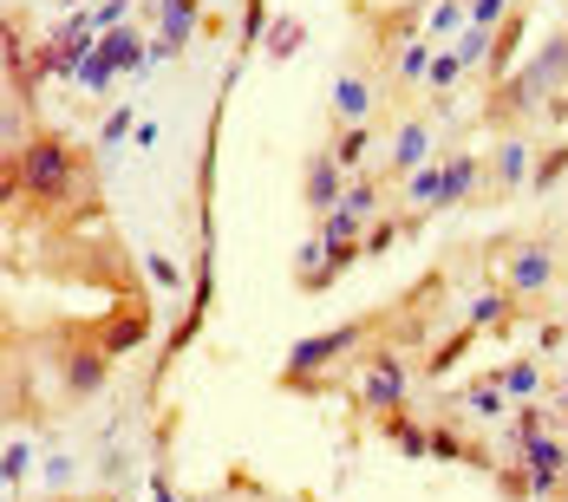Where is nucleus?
Listing matches in <instances>:
<instances>
[{
    "instance_id": "obj_1",
    "label": "nucleus",
    "mask_w": 568,
    "mask_h": 502,
    "mask_svg": "<svg viewBox=\"0 0 568 502\" xmlns=\"http://www.w3.org/2000/svg\"><path fill=\"white\" fill-rule=\"evenodd\" d=\"M13 183L40 203V210H66L78 196V157L66 138H27L20 143V163H13Z\"/></svg>"
},
{
    "instance_id": "obj_2",
    "label": "nucleus",
    "mask_w": 568,
    "mask_h": 502,
    "mask_svg": "<svg viewBox=\"0 0 568 502\" xmlns=\"http://www.w3.org/2000/svg\"><path fill=\"white\" fill-rule=\"evenodd\" d=\"M372 327H379V320H347V327H334V333L301 340V346H294V359H287V372H282V385H287V392H301L314 372H334V359H347L359 340L372 333Z\"/></svg>"
},
{
    "instance_id": "obj_3",
    "label": "nucleus",
    "mask_w": 568,
    "mask_h": 502,
    "mask_svg": "<svg viewBox=\"0 0 568 502\" xmlns=\"http://www.w3.org/2000/svg\"><path fill=\"white\" fill-rule=\"evenodd\" d=\"M359 398H366V412L392 418V412L406 405V359H392V353L366 359V385H359Z\"/></svg>"
},
{
    "instance_id": "obj_4",
    "label": "nucleus",
    "mask_w": 568,
    "mask_h": 502,
    "mask_svg": "<svg viewBox=\"0 0 568 502\" xmlns=\"http://www.w3.org/2000/svg\"><path fill=\"white\" fill-rule=\"evenodd\" d=\"M105 378H112V353L105 346H66L60 353V385H66L72 398H98Z\"/></svg>"
},
{
    "instance_id": "obj_5",
    "label": "nucleus",
    "mask_w": 568,
    "mask_h": 502,
    "mask_svg": "<svg viewBox=\"0 0 568 502\" xmlns=\"http://www.w3.org/2000/svg\"><path fill=\"white\" fill-rule=\"evenodd\" d=\"M301 196H307V215H334L340 203H347V170L334 163V150L307 157V183H301Z\"/></svg>"
},
{
    "instance_id": "obj_6",
    "label": "nucleus",
    "mask_w": 568,
    "mask_h": 502,
    "mask_svg": "<svg viewBox=\"0 0 568 502\" xmlns=\"http://www.w3.org/2000/svg\"><path fill=\"white\" fill-rule=\"evenodd\" d=\"M556 281V255L536 242V248H523V255H509V293L516 300H529V293H543V287Z\"/></svg>"
},
{
    "instance_id": "obj_7",
    "label": "nucleus",
    "mask_w": 568,
    "mask_h": 502,
    "mask_svg": "<svg viewBox=\"0 0 568 502\" xmlns=\"http://www.w3.org/2000/svg\"><path fill=\"white\" fill-rule=\"evenodd\" d=\"M471 190H477V157H451V163H444V177H438V210L464 203Z\"/></svg>"
},
{
    "instance_id": "obj_8",
    "label": "nucleus",
    "mask_w": 568,
    "mask_h": 502,
    "mask_svg": "<svg viewBox=\"0 0 568 502\" xmlns=\"http://www.w3.org/2000/svg\"><path fill=\"white\" fill-rule=\"evenodd\" d=\"M334 111H340L347 125H359V118L372 111V85H366L359 72H340V85H334Z\"/></svg>"
},
{
    "instance_id": "obj_9",
    "label": "nucleus",
    "mask_w": 568,
    "mask_h": 502,
    "mask_svg": "<svg viewBox=\"0 0 568 502\" xmlns=\"http://www.w3.org/2000/svg\"><path fill=\"white\" fill-rule=\"evenodd\" d=\"M144 333H150V313H118V320H112V327H105V340H98V346H105V353L118 359V353H132V346H138Z\"/></svg>"
},
{
    "instance_id": "obj_10",
    "label": "nucleus",
    "mask_w": 568,
    "mask_h": 502,
    "mask_svg": "<svg viewBox=\"0 0 568 502\" xmlns=\"http://www.w3.org/2000/svg\"><path fill=\"white\" fill-rule=\"evenodd\" d=\"M425 150H431V131L412 118V125L399 131V143H392V170H425Z\"/></svg>"
},
{
    "instance_id": "obj_11",
    "label": "nucleus",
    "mask_w": 568,
    "mask_h": 502,
    "mask_svg": "<svg viewBox=\"0 0 568 502\" xmlns=\"http://www.w3.org/2000/svg\"><path fill=\"white\" fill-rule=\"evenodd\" d=\"M197 7H203V0H164V40H170V46H183V40H190Z\"/></svg>"
},
{
    "instance_id": "obj_12",
    "label": "nucleus",
    "mask_w": 568,
    "mask_h": 502,
    "mask_svg": "<svg viewBox=\"0 0 568 502\" xmlns=\"http://www.w3.org/2000/svg\"><path fill=\"white\" fill-rule=\"evenodd\" d=\"M366 150H372V131H366V125H347V131L334 138V163H340V170H359Z\"/></svg>"
},
{
    "instance_id": "obj_13",
    "label": "nucleus",
    "mask_w": 568,
    "mask_h": 502,
    "mask_svg": "<svg viewBox=\"0 0 568 502\" xmlns=\"http://www.w3.org/2000/svg\"><path fill=\"white\" fill-rule=\"evenodd\" d=\"M523 177H529V143L509 138V143H503V157H497V190H516Z\"/></svg>"
},
{
    "instance_id": "obj_14",
    "label": "nucleus",
    "mask_w": 568,
    "mask_h": 502,
    "mask_svg": "<svg viewBox=\"0 0 568 502\" xmlns=\"http://www.w3.org/2000/svg\"><path fill=\"white\" fill-rule=\"evenodd\" d=\"M359 228H366V215H359V210H347V203H340L334 215H320V242H327V248H340V242H354Z\"/></svg>"
},
{
    "instance_id": "obj_15",
    "label": "nucleus",
    "mask_w": 568,
    "mask_h": 502,
    "mask_svg": "<svg viewBox=\"0 0 568 502\" xmlns=\"http://www.w3.org/2000/svg\"><path fill=\"white\" fill-rule=\"evenodd\" d=\"M301 33H307V26H301L294 13L275 20V26H269V60H294V53H301Z\"/></svg>"
},
{
    "instance_id": "obj_16",
    "label": "nucleus",
    "mask_w": 568,
    "mask_h": 502,
    "mask_svg": "<svg viewBox=\"0 0 568 502\" xmlns=\"http://www.w3.org/2000/svg\"><path fill=\"white\" fill-rule=\"evenodd\" d=\"M464 405H471L477 418H497L503 412V378H477V385L464 392Z\"/></svg>"
},
{
    "instance_id": "obj_17",
    "label": "nucleus",
    "mask_w": 568,
    "mask_h": 502,
    "mask_svg": "<svg viewBox=\"0 0 568 502\" xmlns=\"http://www.w3.org/2000/svg\"><path fill=\"white\" fill-rule=\"evenodd\" d=\"M509 320V293H477L471 300V327H503Z\"/></svg>"
},
{
    "instance_id": "obj_18",
    "label": "nucleus",
    "mask_w": 568,
    "mask_h": 502,
    "mask_svg": "<svg viewBox=\"0 0 568 502\" xmlns=\"http://www.w3.org/2000/svg\"><path fill=\"white\" fill-rule=\"evenodd\" d=\"M562 177H568V143H556V150L529 170V183H536V190H549V183H562Z\"/></svg>"
},
{
    "instance_id": "obj_19",
    "label": "nucleus",
    "mask_w": 568,
    "mask_h": 502,
    "mask_svg": "<svg viewBox=\"0 0 568 502\" xmlns=\"http://www.w3.org/2000/svg\"><path fill=\"white\" fill-rule=\"evenodd\" d=\"M431 457H444V463H457V457H471V444L457 437L451 425H431Z\"/></svg>"
},
{
    "instance_id": "obj_20",
    "label": "nucleus",
    "mask_w": 568,
    "mask_h": 502,
    "mask_svg": "<svg viewBox=\"0 0 568 502\" xmlns=\"http://www.w3.org/2000/svg\"><path fill=\"white\" fill-rule=\"evenodd\" d=\"M503 378V392H516V398H529V392H536V385H543V378H536V365H529V359H516V365H509V372H497Z\"/></svg>"
},
{
    "instance_id": "obj_21",
    "label": "nucleus",
    "mask_w": 568,
    "mask_h": 502,
    "mask_svg": "<svg viewBox=\"0 0 568 502\" xmlns=\"http://www.w3.org/2000/svg\"><path fill=\"white\" fill-rule=\"evenodd\" d=\"M425 72H431L425 40H406V46H399V78H425Z\"/></svg>"
},
{
    "instance_id": "obj_22",
    "label": "nucleus",
    "mask_w": 568,
    "mask_h": 502,
    "mask_svg": "<svg viewBox=\"0 0 568 502\" xmlns=\"http://www.w3.org/2000/svg\"><path fill=\"white\" fill-rule=\"evenodd\" d=\"M457 72H464V60H457V53H438V60H431V72H425V85H431V92H444V85H457Z\"/></svg>"
},
{
    "instance_id": "obj_23",
    "label": "nucleus",
    "mask_w": 568,
    "mask_h": 502,
    "mask_svg": "<svg viewBox=\"0 0 568 502\" xmlns=\"http://www.w3.org/2000/svg\"><path fill=\"white\" fill-rule=\"evenodd\" d=\"M503 20H509V0H471V26L491 33V26H503Z\"/></svg>"
},
{
    "instance_id": "obj_24",
    "label": "nucleus",
    "mask_w": 568,
    "mask_h": 502,
    "mask_svg": "<svg viewBox=\"0 0 568 502\" xmlns=\"http://www.w3.org/2000/svg\"><path fill=\"white\" fill-rule=\"evenodd\" d=\"M491 46H497V40H491V33H484V26H471V33H464V40H457V60H464V66H477V60H484V53H491Z\"/></svg>"
},
{
    "instance_id": "obj_25",
    "label": "nucleus",
    "mask_w": 568,
    "mask_h": 502,
    "mask_svg": "<svg viewBox=\"0 0 568 502\" xmlns=\"http://www.w3.org/2000/svg\"><path fill=\"white\" fill-rule=\"evenodd\" d=\"M347 210H359V215L379 210V183H372V177H359L354 190H347Z\"/></svg>"
},
{
    "instance_id": "obj_26",
    "label": "nucleus",
    "mask_w": 568,
    "mask_h": 502,
    "mask_svg": "<svg viewBox=\"0 0 568 502\" xmlns=\"http://www.w3.org/2000/svg\"><path fill=\"white\" fill-rule=\"evenodd\" d=\"M497 490H503V496H509V502L536 496V483H529V470H503V477H497Z\"/></svg>"
},
{
    "instance_id": "obj_27",
    "label": "nucleus",
    "mask_w": 568,
    "mask_h": 502,
    "mask_svg": "<svg viewBox=\"0 0 568 502\" xmlns=\"http://www.w3.org/2000/svg\"><path fill=\"white\" fill-rule=\"evenodd\" d=\"M549 418H543V405H523V418H516V444H529V437H543Z\"/></svg>"
},
{
    "instance_id": "obj_28",
    "label": "nucleus",
    "mask_w": 568,
    "mask_h": 502,
    "mask_svg": "<svg viewBox=\"0 0 568 502\" xmlns=\"http://www.w3.org/2000/svg\"><path fill=\"white\" fill-rule=\"evenodd\" d=\"M27 470H33V450L27 444H7V483H27Z\"/></svg>"
},
{
    "instance_id": "obj_29",
    "label": "nucleus",
    "mask_w": 568,
    "mask_h": 502,
    "mask_svg": "<svg viewBox=\"0 0 568 502\" xmlns=\"http://www.w3.org/2000/svg\"><path fill=\"white\" fill-rule=\"evenodd\" d=\"M269 33V0H249V20H242V40H262Z\"/></svg>"
},
{
    "instance_id": "obj_30",
    "label": "nucleus",
    "mask_w": 568,
    "mask_h": 502,
    "mask_svg": "<svg viewBox=\"0 0 568 502\" xmlns=\"http://www.w3.org/2000/svg\"><path fill=\"white\" fill-rule=\"evenodd\" d=\"M438 177H444V170H419V177H412V203H438Z\"/></svg>"
},
{
    "instance_id": "obj_31",
    "label": "nucleus",
    "mask_w": 568,
    "mask_h": 502,
    "mask_svg": "<svg viewBox=\"0 0 568 502\" xmlns=\"http://www.w3.org/2000/svg\"><path fill=\"white\" fill-rule=\"evenodd\" d=\"M392 242H399V228H392V222H379V228H366V255H386Z\"/></svg>"
},
{
    "instance_id": "obj_32",
    "label": "nucleus",
    "mask_w": 568,
    "mask_h": 502,
    "mask_svg": "<svg viewBox=\"0 0 568 502\" xmlns=\"http://www.w3.org/2000/svg\"><path fill=\"white\" fill-rule=\"evenodd\" d=\"M125 131H132V111H112V118H105V131H98V138H105V143H118V138H125Z\"/></svg>"
},
{
    "instance_id": "obj_33",
    "label": "nucleus",
    "mask_w": 568,
    "mask_h": 502,
    "mask_svg": "<svg viewBox=\"0 0 568 502\" xmlns=\"http://www.w3.org/2000/svg\"><path fill=\"white\" fill-rule=\"evenodd\" d=\"M150 281H157V287H177V261H164V255H150Z\"/></svg>"
},
{
    "instance_id": "obj_34",
    "label": "nucleus",
    "mask_w": 568,
    "mask_h": 502,
    "mask_svg": "<svg viewBox=\"0 0 568 502\" xmlns=\"http://www.w3.org/2000/svg\"><path fill=\"white\" fill-rule=\"evenodd\" d=\"M444 26H457V7H451V0L431 7V33H444Z\"/></svg>"
},
{
    "instance_id": "obj_35",
    "label": "nucleus",
    "mask_w": 568,
    "mask_h": 502,
    "mask_svg": "<svg viewBox=\"0 0 568 502\" xmlns=\"http://www.w3.org/2000/svg\"><path fill=\"white\" fill-rule=\"evenodd\" d=\"M157 502H177V496H164V490H157Z\"/></svg>"
},
{
    "instance_id": "obj_36",
    "label": "nucleus",
    "mask_w": 568,
    "mask_h": 502,
    "mask_svg": "<svg viewBox=\"0 0 568 502\" xmlns=\"http://www.w3.org/2000/svg\"><path fill=\"white\" fill-rule=\"evenodd\" d=\"M562 405H568V378H562Z\"/></svg>"
},
{
    "instance_id": "obj_37",
    "label": "nucleus",
    "mask_w": 568,
    "mask_h": 502,
    "mask_svg": "<svg viewBox=\"0 0 568 502\" xmlns=\"http://www.w3.org/2000/svg\"><path fill=\"white\" fill-rule=\"evenodd\" d=\"M60 502H72V496H60Z\"/></svg>"
}]
</instances>
